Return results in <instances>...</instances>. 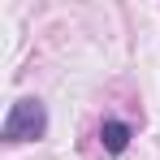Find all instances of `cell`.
Masks as SVG:
<instances>
[{
	"label": "cell",
	"instance_id": "7a4b0ae2",
	"mask_svg": "<svg viewBox=\"0 0 160 160\" xmlns=\"http://www.w3.org/2000/svg\"><path fill=\"white\" fill-rule=\"evenodd\" d=\"M100 143H104V152H112V156H117V152H126V143H130V126L108 117L104 126H100Z\"/></svg>",
	"mask_w": 160,
	"mask_h": 160
},
{
	"label": "cell",
	"instance_id": "6da1fadb",
	"mask_svg": "<svg viewBox=\"0 0 160 160\" xmlns=\"http://www.w3.org/2000/svg\"><path fill=\"white\" fill-rule=\"evenodd\" d=\"M43 134H48V108H43V100H30V95L9 108V117H4V126H0V138H4L9 147L35 143V138H43Z\"/></svg>",
	"mask_w": 160,
	"mask_h": 160
}]
</instances>
